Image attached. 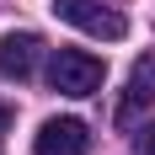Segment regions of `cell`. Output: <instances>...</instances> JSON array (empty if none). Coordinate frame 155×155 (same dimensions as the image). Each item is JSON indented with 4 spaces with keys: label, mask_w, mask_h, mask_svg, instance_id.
<instances>
[{
    "label": "cell",
    "mask_w": 155,
    "mask_h": 155,
    "mask_svg": "<svg viewBox=\"0 0 155 155\" xmlns=\"http://www.w3.org/2000/svg\"><path fill=\"white\" fill-rule=\"evenodd\" d=\"M150 107H155V54H144V59H134V70H128V86H123V102L112 112V123L134 128Z\"/></svg>",
    "instance_id": "3"
},
{
    "label": "cell",
    "mask_w": 155,
    "mask_h": 155,
    "mask_svg": "<svg viewBox=\"0 0 155 155\" xmlns=\"http://www.w3.org/2000/svg\"><path fill=\"white\" fill-rule=\"evenodd\" d=\"M134 150H139V155H155V123H144L139 134H134Z\"/></svg>",
    "instance_id": "6"
},
{
    "label": "cell",
    "mask_w": 155,
    "mask_h": 155,
    "mask_svg": "<svg viewBox=\"0 0 155 155\" xmlns=\"http://www.w3.org/2000/svg\"><path fill=\"white\" fill-rule=\"evenodd\" d=\"M5 128H11V107L0 102V134H5Z\"/></svg>",
    "instance_id": "7"
},
{
    "label": "cell",
    "mask_w": 155,
    "mask_h": 155,
    "mask_svg": "<svg viewBox=\"0 0 155 155\" xmlns=\"http://www.w3.org/2000/svg\"><path fill=\"white\" fill-rule=\"evenodd\" d=\"M102 75H107V64L86 54V48H59L54 64H48V86L59 96H96L102 91Z\"/></svg>",
    "instance_id": "1"
},
{
    "label": "cell",
    "mask_w": 155,
    "mask_h": 155,
    "mask_svg": "<svg viewBox=\"0 0 155 155\" xmlns=\"http://www.w3.org/2000/svg\"><path fill=\"white\" fill-rule=\"evenodd\" d=\"M54 16L70 21V27H80V32H91V38H107V43H118L128 32V21L112 5H102V0H54Z\"/></svg>",
    "instance_id": "2"
},
{
    "label": "cell",
    "mask_w": 155,
    "mask_h": 155,
    "mask_svg": "<svg viewBox=\"0 0 155 155\" xmlns=\"http://www.w3.org/2000/svg\"><path fill=\"white\" fill-rule=\"evenodd\" d=\"M91 150V128L80 118H48L32 139V155H86Z\"/></svg>",
    "instance_id": "4"
},
{
    "label": "cell",
    "mask_w": 155,
    "mask_h": 155,
    "mask_svg": "<svg viewBox=\"0 0 155 155\" xmlns=\"http://www.w3.org/2000/svg\"><path fill=\"white\" fill-rule=\"evenodd\" d=\"M43 59V38L38 32H5L0 38V75L5 80H32Z\"/></svg>",
    "instance_id": "5"
}]
</instances>
